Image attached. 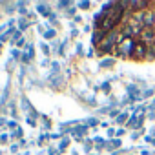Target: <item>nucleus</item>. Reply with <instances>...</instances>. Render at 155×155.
<instances>
[{
  "label": "nucleus",
  "instance_id": "1",
  "mask_svg": "<svg viewBox=\"0 0 155 155\" xmlns=\"http://www.w3.org/2000/svg\"><path fill=\"white\" fill-rule=\"evenodd\" d=\"M135 44H137V40H135V38H122V42H120V44L115 48V55H119V57H124V58H130V57H133Z\"/></svg>",
  "mask_w": 155,
  "mask_h": 155
},
{
  "label": "nucleus",
  "instance_id": "2",
  "mask_svg": "<svg viewBox=\"0 0 155 155\" xmlns=\"http://www.w3.org/2000/svg\"><path fill=\"white\" fill-rule=\"evenodd\" d=\"M137 40L146 46H153L155 44V28H142Z\"/></svg>",
  "mask_w": 155,
  "mask_h": 155
},
{
  "label": "nucleus",
  "instance_id": "3",
  "mask_svg": "<svg viewBox=\"0 0 155 155\" xmlns=\"http://www.w3.org/2000/svg\"><path fill=\"white\" fill-rule=\"evenodd\" d=\"M131 58H135V60H144V58H148V46L137 40L135 49H133V57H131Z\"/></svg>",
  "mask_w": 155,
  "mask_h": 155
}]
</instances>
